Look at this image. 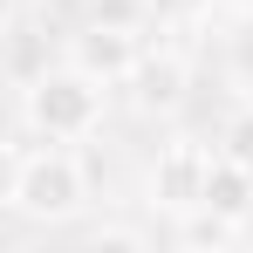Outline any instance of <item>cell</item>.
Segmentation results:
<instances>
[{
  "instance_id": "1",
  "label": "cell",
  "mask_w": 253,
  "mask_h": 253,
  "mask_svg": "<svg viewBox=\"0 0 253 253\" xmlns=\"http://www.w3.org/2000/svg\"><path fill=\"white\" fill-rule=\"evenodd\" d=\"M21 110H28V124L42 130L48 144H83V137H96V124H103V83L83 76L76 62H62V69H42V76L28 83Z\"/></svg>"
},
{
  "instance_id": "2",
  "label": "cell",
  "mask_w": 253,
  "mask_h": 253,
  "mask_svg": "<svg viewBox=\"0 0 253 253\" xmlns=\"http://www.w3.org/2000/svg\"><path fill=\"white\" fill-rule=\"evenodd\" d=\"M89 199V178H83V158L48 144V151H28L21 158V185H14V212L35 219V226H69Z\"/></svg>"
},
{
  "instance_id": "3",
  "label": "cell",
  "mask_w": 253,
  "mask_h": 253,
  "mask_svg": "<svg viewBox=\"0 0 253 253\" xmlns=\"http://www.w3.org/2000/svg\"><path fill=\"white\" fill-rule=\"evenodd\" d=\"M69 62L96 76L103 89H124L130 69L144 62V42H137V28H103V21H83V35H69Z\"/></svg>"
},
{
  "instance_id": "4",
  "label": "cell",
  "mask_w": 253,
  "mask_h": 253,
  "mask_svg": "<svg viewBox=\"0 0 253 253\" xmlns=\"http://www.w3.org/2000/svg\"><path fill=\"white\" fill-rule=\"evenodd\" d=\"M206 171H212V151L199 137H171L165 151H158V165H151V206L192 212L199 192H206Z\"/></svg>"
},
{
  "instance_id": "5",
  "label": "cell",
  "mask_w": 253,
  "mask_h": 253,
  "mask_svg": "<svg viewBox=\"0 0 253 253\" xmlns=\"http://www.w3.org/2000/svg\"><path fill=\"white\" fill-rule=\"evenodd\" d=\"M124 89H130V103H137L144 117H171V110L185 103V89H192V69H185V55H178V48H158V55L144 48V62L130 69Z\"/></svg>"
},
{
  "instance_id": "6",
  "label": "cell",
  "mask_w": 253,
  "mask_h": 253,
  "mask_svg": "<svg viewBox=\"0 0 253 253\" xmlns=\"http://www.w3.org/2000/svg\"><path fill=\"white\" fill-rule=\"evenodd\" d=\"M199 206H212L219 219H233V226H247V219H253V171H247V165H233V158H212Z\"/></svg>"
},
{
  "instance_id": "7",
  "label": "cell",
  "mask_w": 253,
  "mask_h": 253,
  "mask_svg": "<svg viewBox=\"0 0 253 253\" xmlns=\"http://www.w3.org/2000/svg\"><path fill=\"white\" fill-rule=\"evenodd\" d=\"M240 226L233 219H219L212 206H192V212H178V247H226Z\"/></svg>"
},
{
  "instance_id": "8",
  "label": "cell",
  "mask_w": 253,
  "mask_h": 253,
  "mask_svg": "<svg viewBox=\"0 0 253 253\" xmlns=\"http://www.w3.org/2000/svg\"><path fill=\"white\" fill-rule=\"evenodd\" d=\"M219 158H233V165L253 171V103H240V110L226 117V130H219Z\"/></svg>"
},
{
  "instance_id": "9",
  "label": "cell",
  "mask_w": 253,
  "mask_h": 253,
  "mask_svg": "<svg viewBox=\"0 0 253 253\" xmlns=\"http://www.w3.org/2000/svg\"><path fill=\"white\" fill-rule=\"evenodd\" d=\"M89 21H103V28H144L151 0H89Z\"/></svg>"
},
{
  "instance_id": "10",
  "label": "cell",
  "mask_w": 253,
  "mask_h": 253,
  "mask_svg": "<svg viewBox=\"0 0 253 253\" xmlns=\"http://www.w3.org/2000/svg\"><path fill=\"white\" fill-rule=\"evenodd\" d=\"M21 158H28V151H14V144L0 137V206H14V185H21Z\"/></svg>"
},
{
  "instance_id": "11",
  "label": "cell",
  "mask_w": 253,
  "mask_h": 253,
  "mask_svg": "<svg viewBox=\"0 0 253 253\" xmlns=\"http://www.w3.org/2000/svg\"><path fill=\"white\" fill-rule=\"evenodd\" d=\"M89 247H151V240H144V226H96Z\"/></svg>"
},
{
  "instance_id": "12",
  "label": "cell",
  "mask_w": 253,
  "mask_h": 253,
  "mask_svg": "<svg viewBox=\"0 0 253 253\" xmlns=\"http://www.w3.org/2000/svg\"><path fill=\"white\" fill-rule=\"evenodd\" d=\"M14 14H21V0H0V35L14 28Z\"/></svg>"
}]
</instances>
